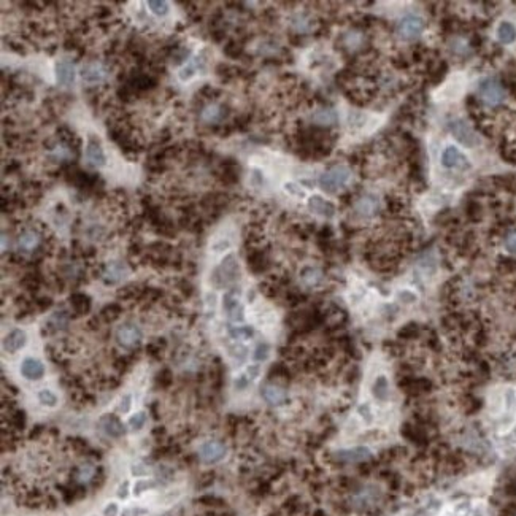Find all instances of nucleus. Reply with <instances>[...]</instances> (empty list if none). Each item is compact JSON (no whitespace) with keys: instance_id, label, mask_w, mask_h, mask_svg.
Instances as JSON below:
<instances>
[{"instance_id":"obj_16","label":"nucleus","mask_w":516,"mask_h":516,"mask_svg":"<svg viewBox=\"0 0 516 516\" xmlns=\"http://www.w3.org/2000/svg\"><path fill=\"white\" fill-rule=\"evenodd\" d=\"M26 343H27V334H26V330L16 327V329H11L5 335L4 342H2V346H4V351L5 353L15 354L18 351H21L22 348L26 346Z\"/></svg>"},{"instance_id":"obj_30","label":"nucleus","mask_w":516,"mask_h":516,"mask_svg":"<svg viewBox=\"0 0 516 516\" xmlns=\"http://www.w3.org/2000/svg\"><path fill=\"white\" fill-rule=\"evenodd\" d=\"M26 421H27L26 412L21 410V409H16L15 412H11L8 415V423H10V426L13 430H22L24 427H26Z\"/></svg>"},{"instance_id":"obj_43","label":"nucleus","mask_w":516,"mask_h":516,"mask_svg":"<svg viewBox=\"0 0 516 516\" xmlns=\"http://www.w3.org/2000/svg\"><path fill=\"white\" fill-rule=\"evenodd\" d=\"M51 156H53L54 159H57V161H67V159L71 158V156H73V153H71L65 145H57V146L53 150Z\"/></svg>"},{"instance_id":"obj_35","label":"nucleus","mask_w":516,"mask_h":516,"mask_svg":"<svg viewBox=\"0 0 516 516\" xmlns=\"http://www.w3.org/2000/svg\"><path fill=\"white\" fill-rule=\"evenodd\" d=\"M70 302L77 311H80V313H86V311L89 310V299L85 294H73L70 297Z\"/></svg>"},{"instance_id":"obj_37","label":"nucleus","mask_w":516,"mask_h":516,"mask_svg":"<svg viewBox=\"0 0 516 516\" xmlns=\"http://www.w3.org/2000/svg\"><path fill=\"white\" fill-rule=\"evenodd\" d=\"M269 354H270V345L266 343V342H261L254 348L253 359H254L256 362H264V361H267V359H269Z\"/></svg>"},{"instance_id":"obj_5","label":"nucleus","mask_w":516,"mask_h":516,"mask_svg":"<svg viewBox=\"0 0 516 516\" xmlns=\"http://www.w3.org/2000/svg\"><path fill=\"white\" fill-rule=\"evenodd\" d=\"M440 164L448 170H464L469 167V161H467L464 153L454 145H448L443 148L440 154Z\"/></svg>"},{"instance_id":"obj_29","label":"nucleus","mask_w":516,"mask_h":516,"mask_svg":"<svg viewBox=\"0 0 516 516\" xmlns=\"http://www.w3.org/2000/svg\"><path fill=\"white\" fill-rule=\"evenodd\" d=\"M95 475H97V469H95V467L91 462H86V464L80 465L78 469H77V482L80 485L89 483V482H92V480L95 478Z\"/></svg>"},{"instance_id":"obj_9","label":"nucleus","mask_w":516,"mask_h":516,"mask_svg":"<svg viewBox=\"0 0 516 516\" xmlns=\"http://www.w3.org/2000/svg\"><path fill=\"white\" fill-rule=\"evenodd\" d=\"M450 129H451V134L454 135V138L461 141L464 146H469V148H473L476 146L480 140H478V135L473 132V129L467 124L465 121H461V119H458V121H453L450 124Z\"/></svg>"},{"instance_id":"obj_25","label":"nucleus","mask_w":516,"mask_h":516,"mask_svg":"<svg viewBox=\"0 0 516 516\" xmlns=\"http://www.w3.org/2000/svg\"><path fill=\"white\" fill-rule=\"evenodd\" d=\"M224 116V110H223V106L218 105V103H210L207 105L205 108L202 110V121L203 123H207V124H214V123H219L221 119Z\"/></svg>"},{"instance_id":"obj_55","label":"nucleus","mask_w":516,"mask_h":516,"mask_svg":"<svg viewBox=\"0 0 516 516\" xmlns=\"http://www.w3.org/2000/svg\"><path fill=\"white\" fill-rule=\"evenodd\" d=\"M46 430V427L45 426H42V424H37V426H33V429H32V432H30V438L33 440V438H39L40 435H43V432Z\"/></svg>"},{"instance_id":"obj_51","label":"nucleus","mask_w":516,"mask_h":516,"mask_svg":"<svg viewBox=\"0 0 516 516\" xmlns=\"http://www.w3.org/2000/svg\"><path fill=\"white\" fill-rule=\"evenodd\" d=\"M119 511V507L116 502H108L103 507V516H116Z\"/></svg>"},{"instance_id":"obj_36","label":"nucleus","mask_w":516,"mask_h":516,"mask_svg":"<svg viewBox=\"0 0 516 516\" xmlns=\"http://www.w3.org/2000/svg\"><path fill=\"white\" fill-rule=\"evenodd\" d=\"M156 486V482L154 480H146V478H141V480H137L134 488H132V494L134 496H141L143 493H146V491L153 489Z\"/></svg>"},{"instance_id":"obj_40","label":"nucleus","mask_w":516,"mask_h":516,"mask_svg":"<svg viewBox=\"0 0 516 516\" xmlns=\"http://www.w3.org/2000/svg\"><path fill=\"white\" fill-rule=\"evenodd\" d=\"M197 503H200V505H205V507H211V508H218V507H223L224 505V500L221 497H216V496H202L196 500Z\"/></svg>"},{"instance_id":"obj_22","label":"nucleus","mask_w":516,"mask_h":516,"mask_svg":"<svg viewBox=\"0 0 516 516\" xmlns=\"http://www.w3.org/2000/svg\"><path fill=\"white\" fill-rule=\"evenodd\" d=\"M301 281L305 287H308V289H315V287L321 286L322 281H324V273L319 267H315V266H307L301 270Z\"/></svg>"},{"instance_id":"obj_20","label":"nucleus","mask_w":516,"mask_h":516,"mask_svg":"<svg viewBox=\"0 0 516 516\" xmlns=\"http://www.w3.org/2000/svg\"><path fill=\"white\" fill-rule=\"evenodd\" d=\"M307 207L311 213H315L322 218H332L335 214V205L332 202L326 200L321 196H311L307 202Z\"/></svg>"},{"instance_id":"obj_7","label":"nucleus","mask_w":516,"mask_h":516,"mask_svg":"<svg viewBox=\"0 0 516 516\" xmlns=\"http://www.w3.org/2000/svg\"><path fill=\"white\" fill-rule=\"evenodd\" d=\"M424 32V21L418 16H405L397 24V33L405 40H415Z\"/></svg>"},{"instance_id":"obj_17","label":"nucleus","mask_w":516,"mask_h":516,"mask_svg":"<svg viewBox=\"0 0 516 516\" xmlns=\"http://www.w3.org/2000/svg\"><path fill=\"white\" fill-rule=\"evenodd\" d=\"M54 77L59 86H71L75 83V77H77V70L75 65L71 64L70 61H59L54 67Z\"/></svg>"},{"instance_id":"obj_15","label":"nucleus","mask_w":516,"mask_h":516,"mask_svg":"<svg viewBox=\"0 0 516 516\" xmlns=\"http://www.w3.org/2000/svg\"><path fill=\"white\" fill-rule=\"evenodd\" d=\"M85 164L89 169H102L106 164V156L103 148L97 141L89 140L85 148Z\"/></svg>"},{"instance_id":"obj_14","label":"nucleus","mask_w":516,"mask_h":516,"mask_svg":"<svg viewBox=\"0 0 516 516\" xmlns=\"http://www.w3.org/2000/svg\"><path fill=\"white\" fill-rule=\"evenodd\" d=\"M80 75H81V80L85 83H88V85H97V83H102V81L106 80L108 68H106L105 64L94 61V62H89L83 67Z\"/></svg>"},{"instance_id":"obj_1","label":"nucleus","mask_w":516,"mask_h":516,"mask_svg":"<svg viewBox=\"0 0 516 516\" xmlns=\"http://www.w3.org/2000/svg\"><path fill=\"white\" fill-rule=\"evenodd\" d=\"M353 172L348 165L339 164L334 165L326 173H322L319 178V186L326 191V193H337L342 188H345L351 181Z\"/></svg>"},{"instance_id":"obj_52","label":"nucleus","mask_w":516,"mask_h":516,"mask_svg":"<svg viewBox=\"0 0 516 516\" xmlns=\"http://www.w3.org/2000/svg\"><path fill=\"white\" fill-rule=\"evenodd\" d=\"M132 475H135V476H145L148 475V469H146V465L145 464H134L132 465Z\"/></svg>"},{"instance_id":"obj_50","label":"nucleus","mask_w":516,"mask_h":516,"mask_svg":"<svg viewBox=\"0 0 516 516\" xmlns=\"http://www.w3.org/2000/svg\"><path fill=\"white\" fill-rule=\"evenodd\" d=\"M286 191L289 193L291 196H296V197H304L305 196V191L301 188V186H297L296 183H287L286 186Z\"/></svg>"},{"instance_id":"obj_53","label":"nucleus","mask_w":516,"mask_h":516,"mask_svg":"<svg viewBox=\"0 0 516 516\" xmlns=\"http://www.w3.org/2000/svg\"><path fill=\"white\" fill-rule=\"evenodd\" d=\"M213 480H214V473L213 472H207V473H203L202 478H200V483H199V488H207L213 483Z\"/></svg>"},{"instance_id":"obj_13","label":"nucleus","mask_w":516,"mask_h":516,"mask_svg":"<svg viewBox=\"0 0 516 516\" xmlns=\"http://www.w3.org/2000/svg\"><path fill=\"white\" fill-rule=\"evenodd\" d=\"M19 372L22 378H26L27 381H40L46 374V368L40 359L29 356L26 359H22Z\"/></svg>"},{"instance_id":"obj_33","label":"nucleus","mask_w":516,"mask_h":516,"mask_svg":"<svg viewBox=\"0 0 516 516\" xmlns=\"http://www.w3.org/2000/svg\"><path fill=\"white\" fill-rule=\"evenodd\" d=\"M146 421H148V415L145 412H137V413H134L129 418V423L127 424H129V429L132 432H138V430H141L143 427H145Z\"/></svg>"},{"instance_id":"obj_32","label":"nucleus","mask_w":516,"mask_h":516,"mask_svg":"<svg viewBox=\"0 0 516 516\" xmlns=\"http://www.w3.org/2000/svg\"><path fill=\"white\" fill-rule=\"evenodd\" d=\"M48 324H50L54 330H62L68 326V315L65 313V311H54V313L50 316Z\"/></svg>"},{"instance_id":"obj_38","label":"nucleus","mask_w":516,"mask_h":516,"mask_svg":"<svg viewBox=\"0 0 516 516\" xmlns=\"http://www.w3.org/2000/svg\"><path fill=\"white\" fill-rule=\"evenodd\" d=\"M357 415L362 418V421L365 424H372V423H374V419H375L374 410H372V407H370L368 402H362V403L357 405Z\"/></svg>"},{"instance_id":"obj_31","label":"nucleus","mask_w":516,"mask_h":516,"mask_svg":"<svg viewBox=\"0 0 516 516\" xmlns=\"http://www.w3.org/2000/svg\"><path fill=\"white\" fill-rule=\"evenodd\" d=\"M37 399L40 402V405L43 407H48V409H54V407L57 405L59 399H57V395L51 391V389H40L37 392Z\"/></svg>"},{"instance_id":"obj_12","label":"nucleus","mask_w":516,"mask_h":516,"mask_svg":"<svg viewBox=\"0 0 516 516\" xmlns=\"http://www.w3.org/2000/svg\"><path fill=\"white\" fill-rule=\"evenodd\" d=\"M223 311L226 316L234 322H240L245 318V310L243 305L240 302V299L235 296V292L229 291L223 296Z\"/></svg>"},{"instance_id":"obj_3","label":"nucleus","mask_w":516,"mask_h":516,"mask_svg":"<svg viewBox=\"0 0 516 516\" xmlns=\"http://www.w3.org/2000/svg\"><path fill=\"white\" fill-rule=\"evenodd\" d=\"M197 456H199V459L207 465L218 464L227 456V445L218 438L205 440L203 443H200V447L197 450Z\"/></svg>"},{"instance_id":"obj_45","label":"nucleus","mask_w":516,"mask_h":516,"mask_svg":"<svg viewBox=\"0 0 516 516\" xmlns=\"http://www.w3.org/2000/svg\"><path fill=\"white\" fill-rule=\"evenodd\" d=\"M251 381H253V380H251V378L245 374V372H243V374H240V375L235 378V381H234V388H235V391H245V389L251 385Z\"/></svg>"},{"instance_id":"obj_46","label":"nucleus","mask_w":516,"mask_h":516,"mask_svg":"<svg viewBox=\"0 0 516 516\" xmlns=\"http://www.w3.org/2000/svg\"><path fill=\"white\" fill-rule=\"evenodd\" d=\"M130 407H132V397H130L129 394H126L118 402V413H121V415L129 413L130 412Z\"/></svg>"},{"instance_id":"obj_27","label":"nucleus","mask_w":516,"mask_h":516,"mask_svg":"<svg viewBox=\"0 0 516 516\" xmlns=\"http://www.w3.org/2000/svg\"><path fill=\"white\" fill-rule=\"evenodd\" d=\"M313 121L318 126H332L337 123V113L330 108H321L313 113Z\"/></svg>"},{"instance_id":"obj_59","label":"nucleus","mask_w":516,"mask_h":516,"mask_svg":"<svg viewBox=\"0 0 516 516\" xmlns=\"http://www.w3.org/2000/svg\"><path fill=\"white\" fill-rule=\"evenodd\" d=\"M513 435H514V437H516V426H514V427H513Z\"/></svg>"},{"instance_id":"obj_19","label":"nucleus","mask_w":516,"mask_h":516,"mask_svg":"<svg viewBox=\"0 0 516 516\" xmlns=\"http://www.w3.org/2000/svg\"><path fill=\"white\" fill-rule=\"evenodd\" d=\"M370 392H372V395H374L375 400H378L381 403H386L391 399V383H389V378L385 374L377 375V378L374 380V383H372Z\"/></svg>"},{"instance_id":"obj_24","label":"nucleus","mask_w":516,"mask_h":516,"mask_svg":"<svg viewBox=\"0 0 516 516\" xmlns=\"http://www.w3.org/2000/svg\"><path fill=\"white\" fill-rule=\"evenodd\" d=\"M496 37L503 45H511L516 40V27L510 21H502L496 29Z\"/></svg>"},{"instance_id":"obj_10","label":"nucleus","mask_w":516,"mask_h":516,"mask_svg":"<svg viewBox=\"0 0 516 516\" xmlns=\"http://www.w3.org/2000/svg\"><path fill=\"white\" fill-rule=\"evenodd\" d=\"M261 397L269 407H283L289 400L287 392L280 385H275V383H266L261 388Z\"/></svg>"},{"instance_id":"obj_26","label":"nucleus","mask_w":516,"mask_h":516,"mask_svg":"<svg viewBox=\"0 0 516 516\" xmlns=\"http://www.w3.org/2000/svg\"><path fill=\"white\" fill-rule=\"evenodd\" d=\"M202 67V59L200 57H194L193 61H191L189 64H186L185 67H181V70L178 71V78L179 81H189V80H193L196 75H197V71L200 70Z\"/></svg>"},{"instance_id":"obj_49","label":"nucleus","mask_w":516,"mask_h":516,"mask_svg":"<svg viewBox=\"0 0 516 516\" xmlns=\"http://www.w3.org/2000/svg\"><path fill=\"white\" fill-rule=\"evenodd\" d=\"M129 491H130V483L127 482V480H124V482H123L121 485H119L118 489H116V496H118V499H121V500L127 499V497H129Z\"/></svg>"},{"instance_id":"obj_34","label":"nucleus","mask_w":516,"mask_h":516,"mask_svg":"<svg viewBox=\"0 0 516 516\" xmlns=\"http://www.w3.org/2000/svg\"><path fill=\"white\" fill-rule=\"evenodd\" d=\"M148 10L151 11V13L154 16H158V18H162L165 16L167 13H169V4L164 2V0H161V2H156V0H150V2L146 4Z\"/></svg>"},{"instance_id":"obj_11","label":"nucleus","mask_w":516,"mask_h":516,"mask_svg":"<svg viewBox=\"0 0 516 516\" xmlns=\"http://www.w3.org/2000/svg\"><path fill=\"white\" fill-rule=\"evenodd\" d=\"M334 458L337 459L339 462H345V464H354V462H365L372 458V451L367 447H353V448H345V450H339L334 453Z\"/></svg>"},{"instance_id":"obj_2","label":"nucleus","mask_w":516,"mask_h":516,"mask_svg":"<svg viewBox=\"0 0 516 516\" xmlns=\"http://www.w3.org/2000/svg\"><path fill=\"white\" fill-rule=\"evenodd\" d=\"M238 278H240V264L234 254H227L219 262V266L214 269L211 281L221 287L234 284L235 281H238Z\"/></svg>"},{"instance_id":"obj_21","label":"nucleus","mask_w":516,"mask_h":516,"mask_svg":"<svg viewBox=\"0 0 516 516\" xmlns=\"http://www.w3.org/2000/svg\"><path fill=\"white\" fill-rule=\"evenodd\" d=\"M378 210H380V200L378 197L372 194L362 196L354 205V211L359 216H362V218H372V216L378 213Z\"/></svg>"},{"instance_id":"obj_56","label":"nucleus","mask_w":516,"mask_h":516,"mask_svg":"<svg viewBox=\"0 0 516 516\" xmlns=\"http://www.w3.org/2000/svg\"><path fill=\"white\" fill-rule=\"evenodd\" d=\"M103 315H112V319L118 318V315H119V307H116V305L106 307V308L103 310Z\"/></svg>"},{"instance_id":"obj_41","label":"nucleus","mask_w":516,"mask_h":516,"mask_svg":"<svg viewBox=\"0 0 516 516\" xmlns=\"http://www.w3.org/2000/svg\"><path fill=\"white\" fill-rule=\"evenodd\" d=\"M503 405H505V412L513 413L516 410V391L507 389L503 394Z\"/></svg>"},{"instance_id":"obj_42","label":"nucleus","mask_w":516,"mask_h":516,"mask_svg":"<svg viewBox=\"0 0 516 516\" xmlns=\"http://www.w3.org/2000/svg\"><path fill=\"white\" fill-rule=\"evenodd\" d=\"M229 353H231V356L235 359V361L237 362H243L245 361V359H246V354H248V350H246V346H243V345H240L238 342L232 346V348H229Z\"/></svg>"},{"instance_id":"obj_44","label":"nucleus","mask_w":516,"mask_h":516,"mask_svg":"<svg viewBox=\"0 0 516 516\" xmlns=\"http://www.w3.org/2000/svg\"><path fill=\"white\" fill-rule=\"evenodd\" d=\"M292 26L297 32H308L311 29V24L305 16H296L292 21Z\"/></svg>"},{"instance_id":"obj_48","label":"nucleus","mask_w":516,"mask_h":516,"mask_svg":"<svg viewBox=\"0 0 516 516\" xmlns=\"http://www.w3.org/2000/svg\"><path fill=\"white\" fill-rule=\"evenodd\" d=\"M505 249L511 254H516V231L510 232L505 238Z\"/></svg>"},{"instance_id":"obj_28","label":"nucleus","mask_w":516,"mask_h":516,"mask_svg":"<svg viewBox=\"0 0 516 516\" xmlns=\"http://www.w3.org/2000/svg\"><path fill=\"white\" fill-rule=\"evenodd\" d=\"M229 335L235 342H248L254 337V329L251 326H232L229 327Z\"/></svg>"},{"instance_id":"obj_4","label":"nucleus","mask_w":516,"mask_h":516,"mask_svg":"<svg viewBox=\"0 0 516 516\" xmlns=\"http://www.w3.org/2000/svg\"><path fill=\"white\" fill-rule=\"evenodd\" d=\"M115 339L118 342L119 346L126 348V350H134L137 348L141 340H143V332L141 329L134 322H124L121 324L116 332H115Z\"/></svg>"},{"instance_id":"obj_18","label":"nucleus","mask_w":516,"mask_h":516,"mask_svg":"<svg viewBox=\"0 0 516 516\" xmlns=\"http://www.w3.org/2000/svg\"><path fill=\"white\" fill-rule=\"evenodd\" d=\"M127 273H129V270H127V266L124 262L112 261V262H108L103 269V280L108 284H115V283L123 281L127 277Z\"/></svg>"},{"instance_id":"obj_23","label":"nucleus","mask_w":516,"mask_h":516,"mask_svg":"<svg viewBox=\"0 0 516 516\" xmlns=\"http://www.w3.org/2000/svg\"><path fill=\"white\" fill-rule=\"evenodd\" d=\"M40 235L35 231H24L19 238H18V246L24 253H32L33 249H37L40 245Z\"/></svg>"},{"instance_id":"obj_8","label":"nucleus","mask_w":516,"mask_h":516,"mask_svg":"<svg viewBox=\"0 0 516 516\" xmlns=\"http://www.w3.org/2000/svg\"><path fill=\"white\" fill-rule=\"evenodd\" d=\"M480 95H482L485 103H488L491 106H496V105L502 103L503 99H505V89H503L502 85H499L497 81L486 80L480 85Z\"/></svg>"},{"instance_id":"obj_47","label":"nucleus","mask_w":516,"mask_h":516,"mask_svg":"<svg viewBox=\"0 0 516 516\" xmlns=\"http://www.w3.org/2000/svg\"><path fill=\"white\" fill-rule=\"evenodd\" d=\"M416 294L410 289H402L399 292V301L403 302V304H415L416 302Z\"/></svg>"},{"instance_id":"obj_39","label":"nucleus","mask_w":516,"mask_h":516,"mask_svg":"<svg viewBox=\"0 0 516 516\" xmlns=\"http://www.w3.org/2000/svg\"><path fill=\"white\" fill-rule=\"evenodd\" d=\"M156 383L159 385V388L167 389V388H169V386L172 385V383H173V375H172V372H170L169 368L161 370L159 374H158V377H156Z\"/></svg>"},{"instance_id":"obj_6","label":"nucleus","mask_w":516,"mask_h":516,"mask_svg":"<svg viewBox=\"0 0 516 516\" xmlns=\"http://www.w3.org/2000/svg\"><path fill=\"white\" fill-rule=\"evenodd\" d=\"M97 426L110 438H121L126 435V426L116 413H103L99 418Z\"/></svg>"},{"instance_id":"obj_54","label":"nucleus","mask_w":516,"mask_h":516,"mask_svg":"<svg viewBox=\"0 0 516 516\" xmlns=\"http://www.w3.org/2000/svg\"><path fill=\"white\" fill-rule=\"evenodd\" d=\"M146 514V510L143 508H124L121 511V516H143Z\"/></svg>"},{"instance_id":"obj_57","label":"nucleus","mask_w":516,"mask_h":516,"mask_svg":"<svg viewBox=\"0 0 516 516\" xmlns=\"http://www.w3.org/2000/svg\"><path fill=\"white\" fill-rule=\"evenodd\" d=\"M159 435H161V437L165 435V429H164V427H154V429H153V437H156V438L159 440Z\"/></svg>"},{"instance_id":"obj_58","label":"nucleus","mask_w":516,"mask_h":516,"mask_svg":"<svg viewBox=\"0 0 516 516\" xmlns=\"http://www.w3.org/2000/svg\"><path fill=\"white\" fill-rule=\"evenodd\" d=\"M210 516H235V514L231 511H221V513H211Z\"/></svg>"}]
</instances>
